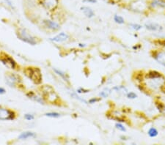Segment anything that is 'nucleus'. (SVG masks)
I'll return each mask as SVG.
<instances>
[{"mask_svg": "<svg viewBox=\"0 0 165 145\" xmlns=\"http://www.w3.org/2000/svg\"><path fill=\"white\" fill-rule=\"evenodd\" d=\"M24 73L35 84H40L41 82V72L38 68H27L25 69Z\"/></svg>", "mask_w": 165, "mask_h": 145, "instance_id": "nucleus-1", "label": "nucleus"}, {"mask_svg": "<svg viewBox=\"0 0 165 145\" xmlns=\"http://www.w3.org/2000/svg\"><path fill=\"white\" fill-rule=\"evenodd\" d=\"M42 91H43V94L45 99H46L47 101L49 103H54L58 99L57 94H56L53 88L51 87L50 86L46 85L43 87Z\"/></svg>", "mask_w": 165, "mask_h": 145, "instance_id": "nucleus-2", "label": "nucleus"}, {"mask_svg": "<svg viewBox=\"0 0 165 145\" xmlns=\"http://www.w3.org/2000/svg\"><path fill=\"white\" fill-rule=\"evenodd\" d=\"M18 37L21 40L24 41V43H26L28 44H30L32 46H34V45H36L37 41L35 40V38L33 36H32L30 34H29L26 31V30H24V29H21L18 31Z\"/></svg>", "mask_w": 165, "mask_h": 145, "instance_id": "nucleus-3", "label": "nucleus"}, {"mask_svg": "<svg viewBox=\"0 0 165 145\" xmlns=\"http://www.w3.org/2000/svg\"><path fill=\"white\" fill-rule=\"evenodd\" d=\"M14 117V112L7 108H0V120H13Z\"/></svg>", "mask_w": 165, "mask_h": 145, "instance_id": "nucleus-4", "label": "nucleus"}, {"mask_svg": "<svg viewBox=\"0 0 165 145\" xmlns=\"http://www.w3.org/2000/svg\"><path fill=\"white\" fill-rule=\"evenodd\" d=\"M59 0H42L41 5L44 8L49 10H54L57 8Z\"/></svg>", "mask_w": 165, "mask_h": 145, "instance_id": "nucleus-5", "label": "nucleus"}, {"mask_svg": "<svg viewBox=\"0 0 165 145\" xmlns=\"http://www.w3.org/2000/svg\"><path fill=\"white\" fill-rule=\"evenodd\" d=\"M5 81L7 85L13 87H15L18 83L19 82V78H18V75H15V74H11V75H7L6 77Z\"/></svg>", "mask_w": 165, "mask_h": 145, "instance_id": "nucleus-6", "label": "nucleus"}, {"mask_svg": "<svg viewBox=\"0 0 165 145\" xmlns=\"http://www.w3.org/2000/svg\"><path fill=\"white\" fill-rule=\"evenodd\" d=\"M68 38H69V36L67 34L64 33V32H61L59 35L55 36V37H52V38H50V40L52 41V42L55 43H62L67 40Z\"/></svg>", "mask_w": 165, "mask_h": 145, "instance_id": "nucleus-7", "label": "nucleus"}, {"mask_svg": "<svg viewBox=\"0 0 165 145\" xmlns=\"http://www.w3.org/2000/svg\"><path fill=\"white\" fill-rule=\"evenodd\" d=\"M2 62L4 65H5L7 68H8L15 69V68L16 66V62L14 61L12 58L10 57V56H7L5 59H2Z\"/></svg>", "mask_w": 165, "mask_h": 145, "instance_id": "nucleus-8", "label": "nucleus"}, {"mask_svg": "<svg viewBox=\"0 0 165 145\" xmlns=\"http://www.w3.org/2000/svg\"><path fill=\"white\" fill-rule=\"evenodd\" d=\"M153 57L158 63L165 65V51H157L154 54Z\"/></svg>", "mask_w": 165, "mask_h": 145, "instance_id": "nucleus-9", "label": "nucleus"}, {"mask_svg": "<svg viewBox=\"0 0 165 145\" xmlns=\"http://www.w3.org/2000/svg\"><path fill=\"white\" fill-rule=\"evenodd\" d=\"M150 7L152 9L157 8H164L165 2L162 0H152L150 3Z\"/></svg>", "mask_w": 165, "mask_h": 145, "instance_id": "nucleus-10", "label": "nucleus"}, {"mask_svg": "<svg viewBox=\"0 0 165 145\" xmlns=\"http://www.w3.org/2000/svg\"><path fill=\"white\" fill-rule=\"evenodd\" d=\"M80 10H81V11L84 14V16H85L86 17L89 18H92L95 16L94 11L92 10L90 7H87V6H83V7H82L80 8Z\"/></svg>", "mask_w": 165, "mask_h": 145, "instance_id": "nucleus-11", "label": "nucleus"}, {"mask_svg": "<svg viewBox=\"0 0 165 145\" xmlns=\"http://www.w3.org/2000/svg\"><path fill=\"white\" fill-rule=\"evenodd\" d=\"M45 24L46 25V26L50 30H58L59 28H60V26L58 24L57 22H54V21H50V20H47V21H45Z\"/></svg>", "mask_w": 165, "mask_h": 145, "instance_id": "nucleus-12", "label": "nucleus"}, {"mask_svg": "<svg viewBox=\"0 0 165 145\" xmlns=\"http://www.w3.org/2000/svg\"><path fill=\"white\" fill-rule=\"evenodd\" d=\"M27 96L30 98V99L33 100H35V101L38 102L40 104H44V98H42L41 97H39L38 95L35 94V93H33L32 92H30L27 94Z\"/></svg>", "mask_w": 165, "mask_h": 145, "instance_id": "nucleus-13", "label": "nucleus"}, {"mask_svg": "<svg viewBox=\"0 0 165 145\" xmlns=\"http://www.w3.org/2000/svg\"><path fill=\"white\" fill-rule=\"evenodd\" d=\"M36 136L35 133L33 132H30V131H26V132H23L21 134L19 135L18 138L21 140H24L27 139L29 138H34V137Z\"/></svg>", "mask_w": 165, "mask_h": 145, "instance_id": "nucleus-14", "label": "nucleus"}, {"mask_svg": "<svg viewBox=\"0 0 165 145\" xmlns=\"http://www.w3.org/2000/svg\"><path fill=\"white\" fill-rule=\"evenodd\" d=\"M147 77L150 79H162L163 75L157 71H150L147 75Z\"/></svg>", "mask_w": 165, "mask_h": 145, "instance_id": "nucleus-15", "label": "nucleus"}, {"mask_svg": "<svg viewBox=\"0 0 165 145\" xmlns=\"http://www.w3.org/2000/svg\"><path fill=\"white\" fill-rule=\"evenodd\" d=\"M145 27L147 30H151V31H156V30H162V26L156 24H146Z\"/></svg>", "mask_w": 165, "mask_h": 145, "instance_id": "nucleus-16", "label": "nucleus"}, {"mask_svg": "<svg viewBox=\"0 0 165 145\" xmlns=\"http://www.w3.org/2000/svg\"><path fill=\"white\" fill-rule=\"evenodd\" d=\"M113 90H115L116 92L119 93H123V94H125L127 93V89L123 87V86H117V87H113Z\"/></svg>", "mask_w": 165, "mask_h": 145, "instance_id": "nucleus-17", "label": "nucleus"}, {"mask_svg": "<svg viewBox=\"0 0 165 145\" xmlns=\"http://www.w3.org/2000/svg\"><path fill=\"white\" fill-rule=\"evenodd\" d=\"M53 70H54V71L58 75H59V76L62 77V78H63V79H64L65 81H68V78H67V75H66V74L64 72H63L62 70H58V69H57V68H53Z\"/></svg>", "mask_w": 165, "mask_h": 145, "instance_id": "nucleus-18", "label": "nucleus"}, {"mask_svg": "<svg viewBox=\"0 0 165 145\" xmlns=\"http://www.w3.org/2000/svg\"><path fill=\"white\" fill-rule=\"evenodd\" d=\"M148 135H149L150 137L157 136V135H158V131H157L155 128H150V130L148 131Z\"/></svg>", "mask_w": 165, "mask_h": 145, "instance_id": "nucleus-19", "label": "nucleus"}, {"mask_svg": "<svg viewBox=\"0 0 165 145\" xmlns=\"http://www.w3.org/2000/svg\"><path fill=\"white\" fill-rule=\"evenodd\" d=\"M114 20H115V21L116 23L119 24H124V22H125L123 18L121 17V16H117V15H115V16H114Z\"/></svg>", "mask_w": 165, "mask_h": 145, "instance_id": "nucleus-20", "label": "nucleus"}, {"mask_svg": "<svg viewBox=\"0 0 165 145\" xmlns=\"http://www.w3.org/2000/svg\"><path fill=\"white\" fill-rule=\"evenodd\" d=\"M110 93H111V89L106 88V89H105L104 90H103V91L100 93V96L103 97V98H106V97H108L110 95Z\"/></svg>", "mask_w": 165, "mask_h": 145, "instance_id": "nucleus-21", "label": "nucleus"}, {"mask_svg": "<svg viewBox=\"0 0 165 145\" xmlns=\"http://www.w3.org/2000/svg\"><path fill=\"white\" fill-rule=\"evenodd\" d=\"M46 116L49 117H51V118H58L60 117V114L57 112H49V113H46Z\"/></svg>", "mask_w": 165, "mask_h": 145, "instance_id": "nucleus-22", "label": "nucleus"}, {"mask_svg": "<svg viewBox=\"0 0 165 145\" xmlns=\"http://www.w3.org/2000/svg\"><path fill=\"white\" fill-rule=\"evenodd\" d=\"M71 96L73 97V98H74L75 99L79 100H80V101L83 102V103H86V104H87V102L85 100L83 99V98H80V97L79 96V95H77V94L76 93H71Z\"/></svg>", "mask_w": 165, "mask_h": 145, "instance_id": "nucleus-23", "label": "nucleus"}, {"mask_svg": "<svg viewBox=\"0 0 165 145\" xmlns=\"http://www.w3.org/2000/svg\"><path fill=\"white\" fill-rule=\"evenodd\" d=\"M130 26H131V28L133 29L134 30H136V31H138V30H141L142 27H143L141 25L137 24H131Z\"/></svg>", "mask_w": 165, "mask_h": 145, "instance_id": "nucleus-24", "label": "nucleus"}, {"mask_svg": "<svg viewBox=\"0 0 165 145\" xmlns=\"http://www.w3.org/2000/svg\"><path fill=\"white\" fill-rule=\"evenodd\" d=\"M115 127H116L117 129L120 130V131H123V132H125V131H126L125 127H124L122 124H120V123H117V124L115 125Z\"/></svg>", "mask_w": 165, "mask_h": 145, "instance_id": "nucleus-25", "label": "nucleus"}, {"mask_svg": "<svg viewBox=\"0 0 165 145\" xmlns=\"http://www.w3.org/2000/svg\"><path fill=\"white\" fill-rule=\"evenodd\" d=\"M24 118L26 119V120L31 121V120H32V119H35V117H34V115H33V114H26L24 115Z\"/></svg>", "mask_w": 165, "mask_h": 145, "instance_id": "nucleus-26", "label": "nucleus"}, {"mask_svg": "<svg viewBox=\"0 0 165 145\" xmlns=\"http://www.w3.org/2000/svg\"><path fill=\"white\" fill-rule=\"evenodd\" d=\"M137 97V95L134 93H132V92L129 93L127 94V98H129V99H135Z\"/></svg>", "mask_w": 165, "mask_h": 145, "instance_id": "nucleus-27", "label": "nucleus"}, {"mask_svg": "<svg viewBox=\"0 0 165 145\" xmlns=\"http://www.w3.org/2000/svg\"><path fill=\"white\" fill-rule=\"evenodd\" d=\"M6 3L7 4V5L9 6V7H11L12 9H14L15 7H14V5L13 4V2H11V0H5Z\"/></svg>", "mask_w": 165, "mask_h": 145, "instance_id": "nucleus-28", "label": "nucleus"}, {"mask_svg": "<svg viewBox=\"0 0 165 145\" xmlns=\"http://www.w3.org/2000/svg\"><path fill=\"white\" fill-rule=\"evenodd\" d=\"M99 100L100 99H98V98H92V99H90V100H89V103L92 104V103H96V102L99 101Z\"/></svg>", "mask_w": 165, "mask_h": 145, "instance_id": "nucleus-29", "label": "nucleus"}, {"mask_svg": "<svg viewBox=\"0 0 165 145\" xmlns=\"http://www.w3.org/2000/svg\"><path fill=\"white\" fill-rule=\"evenodd\" d=\"M83 2H87V3H91L94 4L97 2V0H82Z\"/></svg>", "mask_w": 165, "mask_h": 145, "instance_id": "nucleus-30", "label": "nucleus"}, {"mask_svg": "<svg viewBox=\"0 0 165 145\" xmlns=\"http://www.w3.org/2000/svg\"><path fill=\"white\" fill-rule=\"evenodd\" d=\"M87 92H89L88 90H85L84 89H83V88H79V89H77V93H87Z\"/></svg>", "mask_w": 165, "mask_h": 145, "instance_id": "nucleus-31", "label": "nucleus"}, {"mask_svg": "<svg viewBox=\"0 0 165 145\" xmlns=\"http://www.w3.org/2000/svg\"><path fill=\"white\" fill-rule=\"evenodd\" d=\"M5 89L2 87H0V94H5Z\"/></svg>", "mask_w": 165, "mask_h": 145, "instance_id": "nucleus-32", "label": "nucleus"}, {"mask_svg": "<svg viewBox=\"0 0 165 145\" xmlns=\"http://www.w3.org/2000/svg\"><path fill=\"white\" fill-rule=\"evenodd\" d=\"M79 47H84V46H85V44L79 43Z\"/></svg>", "mask_w": 165, "mask_h": 145, "instance_id": "nucleus-33", "label": "nucleus"}, {"mask_svg": "<svg viewBox=\"0 0 165 145\" xmlns=\"http://www.w3.org/2000/svg\"><path fill=\"white\" fill-rule=\"evenodd\" d=\"M104 2H110V0H104Z\"/></svg>", "mask_w": 165, "mask_h": 145, "instance_id": "nucleus-34", "label": "nucleus"}, {"mask_svg": "<svg viewBox=\"0 0 165 145\" xmlns=\"http://www.w3.org/2000/svg\"><path fill=\"white\" fill-rule=\"evenodd\" d=\"M162 1H163V2H165V0H162Z\"/></svg>", "mask_w": 165, "mask_h": 145, "instance_id": "nucleus-35", "label": "nucleus"}]
</instances>
